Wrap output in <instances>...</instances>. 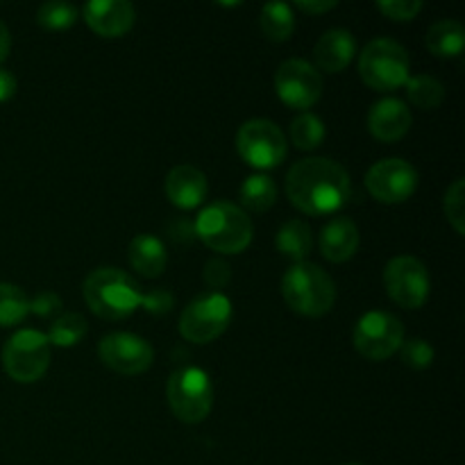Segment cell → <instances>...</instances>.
Returning <instances> with one entry per match:
<instances>
[{
    "label": "cell",
    "instance_id": "21",
    "mask_svg": "<svg viewBox=\"0 0 465 465\" xmlns=\"http://www.w3.org/2000/svg\"><path fill=\"white\" fill-rule=\"evenodd\" d=\"M425 44L434 57L457 59L465 48L463 23L454 21V18H443V21H436L434 25L427 30Z\"/></svg>",
    "mask_w": 465,
    "mask_h": 465
},
{
    "label": "cell",
    "instance_id": "27",
    "mask_svg": "<svg viewBox=\"0 0 465 465\" xmlns=\"http://www.w3.org/2000/svg\"><path fill=\"white\" fill-rule=\"evenodd\" d=\"M30 313V298L16 284L0 282V327H14Z\"/></svg>",
    "mask_w": 465,
    "mask_h": 465
},
{
    "label": "cell",
    "instance_id": "20",
    "mask_svg": "<svg viewBox=\"0 0 465 465\" xmlns=\"http://www.w3.org/2000/svg\"><path fill=\"white\" fill-rule=\"evenodd\" d=\"M127 257H130L134 272H139L141 277H159L166 271V248L153 234L134 236L130 241V248H127Z\"/></svg>",
    "mask_w": 465,
    "mask_h": 465
},
{
    "label": "cell",
    "instance_id": "4",
    "mask_svg": "<svg viewBox=\"0 0 465 465\" xmlns=\"http://www.w3.org/2000/svg\"><path fill=\"white\" fill-rule=\"evenodd\" d=\"M282 298L300 316L321 318L334 307L336 284L321 266L300 262L282 277Z\"/></svg>",
    "mask_w": 465,
    "mask_h": 465
},
{
    "label": "cell",
    "instance_id": "38",
    "mask_svg": "<svg viewBox=\"0 0 465 465\" xmlns=\"http://www.w3.org/2000/svg\"><path fill=\"white\" fill-rule=\"evenodd\" d=\"M9 48H12V35H9L7 25H5V23L0 21V64H3L5 59H7Z\"/></svg>",
    "mask_w": 465,
    "mask_h": 465
},
{
    "label": "cell",
    "instance_id": "39",
    "mask_svg": "<svg viewBox=\"0 0 465 465\" xmlns=\"http://www.w3.org/2000/svg\"><path fill=\"white\" fill-rule=\"evenodd\" d=\"M350 465H359V463H350Z\"/></svg>",
    "mask_w": 465,
    "mask_h": 465
},
{
    "label": "cell",
    "instance_id": "31",
    "mask_svg": "<svg viewBox=\"0 0 465 465\" xmlns=\"http://www.w3.org/2000/svg\"><path fill=\"white\" fill-rule=\"evenodd\" d=\"M400 357H402L404 366L413 368V371H425L434 363V348L431 343L422 339H411V341H404L400 345Z\"/></svg>",
    "mask_w": 465,
    "mask_h": 465
},
{
    "label": "cell",
    "instance_id": "34",
    "mask_svg": "<svg viewBox=\"0 0 465 465\" xmlns=\"http://www.w3.org/2000/svg\"><path fill=\"white\" fill-rule=\"evenodd\" d=\"M62 312V300L54 291H41L36 298L30 300V313H36L39 318H53Z\"/></svg>",
    "mask_w": 465,
    "mask_h": 465
},
{
    "label": "cell",
    "instance_id": "9",
    "mask_svg": "<svg viewBox=\"0 0 465 465\" xmlns=\"http://www.w3.org/2000/svg\"><path fill=\"white\" fill-rule=\"evenodd\" d=\"M236 150L241 159L257 171L277 168L289 153L282 127L268 118L245 121L236 132Z\"/></svg>",
    "mask_w": 465,
    "mask_h": 465
},
{
    "label": "cell",
    "instance_id": "15",
    "mask_svg": "<svg viewBox=\"0 0 465 465\" xmlns=\"http://www.w3.org/2000/svg\"><path fill=\"white\" fill-rule=\"evenodd\" d=\"M84 21L91 30L104 39H116L127 35L134 25V5L127 0H91L82 9Z\"/></svg>",
    "mask_w": 465,
    "mask_h": 465
},
{
    "label": "cell",
    "instance_id": "6",
    "mask_svg": "<svg viewBox=\"0 0 465 465\" xmlns=\"http://www.w3.org/2000/svg\"><path fill=\"white\" fill-rule=\"evenodd\" d=\"M166 398L177 420L186 422V425H198L213 409L212 377L203 368H177L168 377Z\"/></svg>",
    "mask_w": 465,
    "mask_h": 465
},
{
    "label": "cell",
    "instance_id": "3",
    "mask_svg": "<svg viewBox=\"0 0 465 465\" xmlns=\"http://www.w3.org/2000/svg\"><path fill=\"white\" fill-rule=\"evenodd\" d=\"M193 232L207 248L218 254H239L252 243V221L248 213L227 200L207 204L195 218Z\"/></svg>",
    "mask_w": 465,
    "mask_h": 465
},
{
    "label": "cell",
    "instance_id": "12",
    "mask_svg": "<svg viewBox=\"0 0 465 465\" xmlns=\"http://www.w3.org/2000/svg\"><path fill=\"white\" fill-rule=\"evenodd\" d=\"M366 189L377 203L402 204L416 193L418 171L400 157H386L372 163L366 173Z\"/></svg>",
    "mask_w": 465,
    "mask_h": 465
},
{
    "label": "cell",
    "instance_id": "13",
    "mask_svg": "<svg viewBox=\"0 0 465 465\" xmlns=\"http://www.w3.org/2000/svg\"><path fill=\"white\" fill-rule=\"evenodd\" d=\"M277 98L291 109H312L322 95V75L307 59H286L275 73Z\"/></svg>",
    "mask_w": 465,
    "mask_h": 465
},
{
    "label": "cell",
    "instance_id": "37",
    "mask_svg": "<svg viewBox=\"0 0 465 465\" xmlns=\"http://www.w3.org/2000/svg\"><path fill=\"white\" fill-rule=\"evenodd\" d=\"M14 94H16V77L12 71L0 68V103L14 98Z\"/></svg>",
    "mask_w": 465,
    "mask_h": 465
},
{
    "label": "cell",
    "instance_id": "33",
    "mask_svg": "<svg viewBox=\"0 0 465 465\" xmlns=\"http://www.w3.org/2000/svg\"><path fill=\"white\" fill-rule=\"evenodd\" d=\"M232 280V271L223 259H209L207 266H204V282L212 286L216 293H221Z\"/></svg>",
    "mask_w": 465,
    "mask_h": 465
},
{
    "label": "cell",
    "instance_id": "36",
    "mask_svg": "<svg viewBox=\"0 0 465 465\" xmlns=\"http://www.w3.org/2000/svg\"><path fill=\"white\" fill-rule=\"evenodd\" d=\"M295 7L302 9L304 14H325L336 7V0H300L295 3Z\"/></svg>",
    "mask_w": 465,
    "mask_h": 465
},
{
    "label": "cell",
    "instance_id": "28",
    "mask_svg": "<svg viewBox=\"0 0 465 465\" xmlns=\"http://www.w3.org/2000/svg\"><path fill=\"white\" fill-rule=\"evenodd\" d=\"M291 141L300 150H316L325 141V123L312 112H302L291 123Z\"/></svg>",
    "mask_w": 465,
    "mask_h": 465
},
{
    "label": "cell",
    "instance_id": "14",
    "mask_svg": "<svg viewBox=\"0 0 465 465\" xmlns=\"http://www.w3.org/2000/svg\"><path fill=\"white\" fill-rule=\"evenodd\" d=\"M98 357L109 371L118 375H141L153 366L154 350L141 336L130 331H114L98 343Z\"/></svg>",
    "mask_w": 465,
    "mask_h": 465
},
{
    "label": "cell",
    "instance_id": "18",
    "mask_svg": "<svg viewBox=\"0 0 465 465\" xmlns=\"http://www.w3.org/2000/svg\"><path fill=\"white\" fill-rule=\"evenodd\" d=\"M357 54V41L352 32L343 27H331L313 45V66L325 73H341L350 66Z\"/></svg>",
    "mask_w": 465,
    "mask_h": 465
},
{
    "label": "cell",
    "instance_id": "10",
    "mask_svg": "<svg viewBox=\"0 0 465 465\" xmlns=\"http://www.w3.org/2000/svg\"><path fill=\"white\" fill-rule=\"evenodd\" d=\"M354 350L371 361H384L393 357L404 343V325L389 312H368L359 318L352 334Z\"/></svg>",
    "mask_w": 465,
    "mask_h": 465
},
{
    "label": "cell",
    "instance_id": "32",
    "mask_svg": "<svg viewBox=\"0 0 465 465\" xmlns=\"http://www.w3.org/2000/svg\"><path fill=\"white\" fill-rule=\"evenodd\" d=\"M377 9L391 21H413L422 12L420 0H380Z\"/></svg>",
    "mask_w": 465,
    "mask_h": 465
},
{
    "label": "cell",
    "instance_id": "5",
    "mask_svg": "<svg viewBox=\"0 0 465 465\" xmlns=\"http://www.w3.org/2000/svg\"><path fill=\"white\" fill-rule=\"evenodd\" d=\"M411 62L402 44L393 39H372L359 54V75L371 89L395 91L411 77Z\"/></svg>",
    "mask_w": 465,
    "mask_h": 465
},
{
    "label": "cell",
    "instance_id": "26",
    "mask_svg": "<svg viewBox=\"0 0 465 465\" xmlns=\"http://www.w3.org/2000/svg\"><path fill=\"white\" fill-rule=\"evenodd\" d=\"M404 86H407V95L413 107L425 109V112L440 107V103L445 100L443 82L431 75H413Z\"/></svg>",
    "mask_w": 465,
    "mask_h": 465
},
{
    "label": "cell",
    "instance_id": "25",
    "mask_svg": "<svg viewBox=\"0 0 465 465\" xmlns=\"http://www.w3.org/2000/svg\"><path fill=\"white\" fill-rule=\"evenodd\" d=\"M86 330H89V325H86L84 316L75 312H68L59 313V316L54 318L53 325H50V331L45 336H48L50 345H57V348H73V345H77L84 339Z\"/></svg>",
    "mask_w": 465,
    "mask_h": 465
},
{
    "label": "cell",
    "instance_id": "30",
    "mask_svg": "<svg viewBox=\"0 0 465 465\" xmlns=\"http://www.w3.org/2000/svg\"><path fill=\"white\" fill-rule=\"evenodd\" d=\"M443 209H445V218H448L450 225L454 227V232H457V234H465V180L463 177H457V180L450 184V189L445 191Z\"/></svg>",
    "mask_w": 465,
    "mask_h": 465
},
{
    "label": "cell",
    "instance_id": "17",
    "mask_svg": "<svg viewBox=\"0 0 465 465\" xmlns=\"http://www.w3.org/2000/svg\"><path fill=\"white\" fill-rule=\"evenodd\" d=\"M166 195L175 207L195 209L207 198V175L191 163H180L166 175Z\"/></svg>",
    "mask_w": 465,
    "mask_h": 465
},
{
    "label": "cell",
    "instance_id": "16",
    "mask_svg": "<svg viewBox=\"0 0 465 465\" xmlns=\"http://www.w3.org/2000/svg\"><path fill=\"white\" fill-rule=\"evenodd\" d=\"M411 109L398 98L380 100V103L372 104L371 114H368V132L384 143L402 139L411 130Z\"/></svg>",
    "mask_w": 465,
    "mask_h": 465
},
{
    "label": "cell",
    "instance_id": "7",
    "mask_svg": "<svg viewBox=\"0 0 465 465\" xmlns=\"http://www.w3.org/2000/svg\"><path fill=\"white\" fill-rule=\"evenodd\" d=\"M5 372L18 384H32L45 375L50 366V341L39 330H18L3 348Z\"/></svg>",
    "mask_w": 465,
    "mask_h": 465
},
{
    "label": "cell",
    "instance_id": "2",
    "mask_svg": "<svg viewBox=\"0 0 465 465\" xmlns=\"http://www.w3.org/2000/svg\"><path fill=\"white\" fill-rule=\"evenodd\" d=\"M82 295L95 316L104 321H123L141 307L139 284L121 268H95L82 284Z\"/></svg>",
    "mask_w": 465,
    "mask_h": 465
},
{
    "label": "cell",
    "instance_id": "1",
    "mask_svg": "<svg viewBox=\"0 0 465 465\" xmlns=\"http://www.w3.org/2000/svg\"><path fill=\"white\" fill-rule=\"evenodd\" d=\"M286 195L291 204L307 216H330L352 198L350 175L339 162L309 157L295 162L286 175Z\"/></svg>",
    "mask_w": 465,
    "mask_h": 465
},
{
    "label": "cell",
    "instance_id": "11",
    "mask_svg": "<svg viewBox=\"0 0 465 465\" xmlns=\"http://www.w3.org/2000/svg\"><path fill=\"white\" fill-rule=\"evenodd\" d=\"M384 286L389 298L402 309H420L431 291L430 271L411 254L393 257L384 268Z\"/></svg>",
    "mask_w": 465,
    "mask_h": 465
},
{
    "label": "cell",
    "instance_id": "19",
    "mask_svg": "<svg viewBox=\"0 0 465 465\" xmlns=\"http://www.w3.org/2000/svg\"><path fill=\"white\" fill-rule=\"evenodd\" d=\"M361 236L352 218H331L321 232V252L327 262L345 263L357 254Z\"/></svg>",
    "mask_w": 465,
    "mask_h": 465
},
{
    "label": "cell",
    "instance_id": "8",
    "mask_svg": "<svg viewBox=\"0 0 465 465\" xmlns=\"http://www.w3.org/2000/svg\"><path fill=\"white\" fill-rule=\"evenodd\" d=\"M232 321V302L227 295L207 291L186 304L180 316V334L189 343L204 345L225 334Z\"/></svg>",
    "mask_w": 465,
    "mask_h": 465
},
{
    "label": "cell",
    "instance_id": "22",
    "mask_svg": "<svg viewBox=\"0 0 465 465\" xmlns=\"http://www.w3.org/2000/svg\"><path fill=\"white\" fill-rule=\"evenodd\" d=\"M275 245L277 250H280V254L293 259L295 263L304 262V259L312 254L313 248L312 227H309V223L302 221V218H293V221L284 223V225L280 227Z\"/></svg>",
    "mask_w": 465,
    "mask_h": 465
},
{
    "label": "cell",
    "instance_id": "23",
    "mask_svg": "<svg viewBox=\"0 0 465 465\" xmlns=\"http://www.w3.org/2000/svg\"><path fill=\"white\" fill-rule=\"evenodd\" d=\"M239 195L245 209L262 213L277 203V184L266 173H254V175L245 177Z\"/></svg>",
    "mask_w": 465,
    "mask_h": 465
},
{
    "label": "cell",
    "instance_id": "29",
    "mask_svg": "<svg viewBox=\"0 0 465 465\" xmlns=\"http://www.w3.org/2000/svg\"><path fill=\"white\" fill-rule=\"evenodd\" d=\"M36 21L45 30H68L77 21V9L64 0H53V3L41 5L36 12Z\"/></svg>",
    "mask_w": 465,
    "mask_h": 465
},
{
    "label": "cell",
    "instance_id": "24",
    "mask_svg": "<svg viewBox=\"0 0 465 465\" xmlns=\"http://www.w3.org/2000/svg\"><path fill=\"white\" fill-rule=\"evenodd\" d=\"M259 25L266 39L282 44L289 41L295 30V16L293 7L286 3H268L262 7V16H259Z\"/></svg>",
    "mask_w": 465,
    "mask_h": 465
},
{
    "label": "cell",
    "instance_id": "35",
    "mask_svg": "<svg viewBox=\"0 0 465 465\" xmlns=\"http://www.w3.org/2000/svg\"><path fill=\"white\" fill-rule=\"evenodd\" d=\"M173 302L175 300H173V295L166 289L150 291V293H143V298H141V307L148 313H153V316H163V313L171 312Z\"/></svg>",
    "mask_w": 465,
    "mask_h": 465
}]
</instances>
